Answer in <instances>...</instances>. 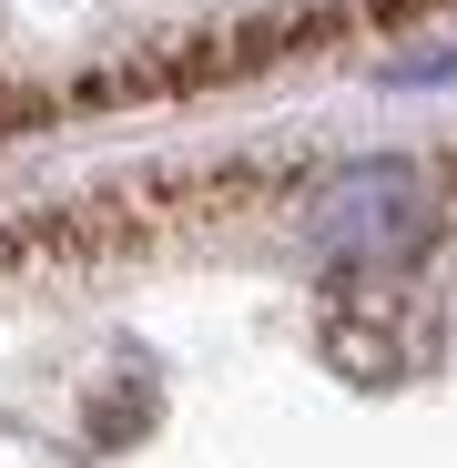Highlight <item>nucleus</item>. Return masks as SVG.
<instances>
[{
	"mask_svg": "<svg viewBox=\"0 0 457 468\" xmlns=\"http://www.w3.org/2000/svg\"><path fill=\"white\" fill-rule=\"evenodd\" d=\"M427 214H437V194H427L417 164H356V174H336L316 194L305 224H316L326 255H397V245L427 234Z\"/></svg>",
	"mask_w": 457,
	"mask_h": 468,
	"instance_id": "f257e3e1",
	"label": "nucleus"
}]
</instances>
